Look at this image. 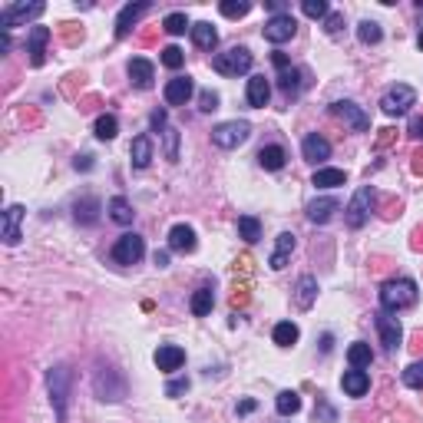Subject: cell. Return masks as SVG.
<instances>
[{
	"label": "cell",
	"mask_w": 423,
	"mask_h": 423,
	"mask_svg": "<svg viewBox=\"0 0 423 423\" xmlns=\"http://www.w3.org/2000/svg\"><path fill=\"white\" fill-rule=\"evenodd\" d=\"M70 387H73V370L66 367V364H53V367L46 370V391H50V403H53V413L60 423H66Z\"/></svg>",
	"instance_id": "1"
},
{
	"label": "cell",
	"mask_w": 423,
	"mask_h": 423,
	"mask_svg": "<svg viewBox=\"0 0 423 423\" xmlns=\"http://www.w3.org/2000/svg\"><path fill=\"white\" fill-rule=\"evenodd\" d=\"M417 298H420V291H417V282H410V278H397V282H387L380 288V304H384L387 315L403 311V308H413Z\"/></svg>",
	"instance_id": "2"
},
{
	"label": "cell",
	"mask_w": 423,
	"mask_h": 423,
	"mask_svg": "<svg viewBox=\"0 0 423 423\" xmlns=\"http://www.w3.org/2000/svg\"><path fill=\"white\" fill-rule=\"evenodd\" d=\"M93 387H96V397L99 400H109L116 403L126 397V377H122L116 367H96V377H93Z\"/></svg>",
	"instance_id": "3"
},
{
	"label": "cell",
	"mask_w": 423,
	"mask_h": 423,
	"mask_svg": "<svg viewBox=\"0 0 423 423\" xmlns=\"http://www.w3.org/2000/svg\"><path fill=\"white\" fill-rule=\"evenodd\" d=\"M212 70L222 76H239V73H248L251 70V53L248 46H232L225 53H215L212 56Z\"/></svg>",
	"instance_id": "4"
},
{
	"label": "cell",
	"mask_w": 423,
	"mask_h": 423,
	"mask_svg": "<svg viewBox=\"0 0 423 423\" xmlns=\"http://www.w3.org/2000/svg\"><path fill=\"white\" fill-rule=\"evenodd\" d=\"M248 136H251V122H245V120L222 122V126L212 130V142H215L218 149H239Z\"/></svg>",
	"instance_id": "5"
},
{
	"label": "cell",
	"mask_w": 423,
	"mask_h": 423,
	"mask_svg": "<svg viewBox=\"0 0 423 423\" xmlns=\"http://www.w3.org/2000/svg\"><path fill=\"white\" fill-rule=\"evenodd\" d=\"M417 103V89L407 87V83H397V87H391L387 93H384V99H380V109L387 113V116H403L407 109Z\"/></svg>",
	"instance_id": "6"
},
{
	"label": "cell",
	"mask_w": 423,
	"mask_h": 423,
	"mask_svg": "<svg viewBox=\"0 0 423 423\" xmlns=\"http://www.w3.org/2000/svg\"><path fill=\"white\" fill-rule=\"evenodd\" d=\"M370 208H374V189H370V185H364V189H358V192H354V198H351L348 202V208H344V212H348V225L351 228H364L367 225V218H370Z\"/></svg>",
	"instance_id": "7"
},
{
	"label": "cell",
	"mask_w": 423,
	"mask_h": 423,
	"mask_svg": "<svg viewBox=\"0 0 423 423\" xmlns=\"http://www.w3.org/2000/svg\"><path fill=\"white\" fill-rule=\"evenodd\" d=\"M40 13H44V4H7V7L0 11V27L7 33L27 20H37Z\"/></svg>",
	"instance_id": "8"
},
{
	"label": "cell",
	"mask_w": 423,
	"mask_h": 423,
	"mask_svg": "<svg viewBox=\"0 0 423 423\" xmlns=\"http://www.w3.org/2000/svg\"><path fill=\"white\" fill-rule=\"evenodd\" d=\"M294 33H298V20H294L291 13H274L272 20L265 23V40L268 44H288Z\"/></svg>",
	"instance_id": "9"
},
{
	"label": "cell",
	"mask_w": 423,
	"mask_h": 423,
	"mask_svg": "<svg viewBox=\"0 0 423 423\" xmlns=\"http://www.w3.org/2000/svg\"><path fill=\"white\" fill-rule=\"evenodd\" d=\"M146 255V241L139 239V235H122L116 245H113V261L116 265H136V261Z\"/></svg>",
	"instance_id": "10"
},
{
	"label": "cell",
	"mask_w": 423,
	"mask_h": 423,
	"mask_svg": "<svg viewBox=\"0 0 423 423\" xmlns=\"http://www.w3.org/2000/svg\"><path fill=\"white\" fill-rule=\"evenodd\" d=\"M374 324H377V334H380V341H384V348L393 354V351L400 348V341H403L400 321H397V317H391L387 311H380V315L374 317Z\"/></svg>",
	"instance_id": "11"
},
{
	"label": "cell",
	"mask_w": 423,
	"mask_h": 423,
	"mask_svg": "<svg viewBox=\"0 0 423 423\" xmlns=\"http://www.w3.org/2000/svg\"><path fill=\"white\" fill-rule=\"evenodd\" d=\"M334 116H341V120L348 122L351 130L354 132H367L370 130V120H367V113H364V109L358 106V103H351V99H337L334 106Z\"/></svg>",
	"instance_id": "12"
},
{
	"label": "cell",
	"mask_w": 423,
	"mask_h": 423,
	"mask_svg": "<svg viewBox=\"0 0 423 423\" xmlns=\"http://www.w3.org/2000/svg\"><path fill=\"white\" fill-rule=\"evenodd\" d=\"M23 215H27V208H23V206H7V208H4V225H0V235H4L7 245H17V241L23 239V235H20Z\"/></svg>",
	"instance_id": "13"
},
{
	"label": "cell",
	"mask_w": 423,
	"mask_h": 423,
	"mask_svg": "<svg viewBox=\"0 0 423 423\" xmlns=\"http://www.w3.org/2000/svg\"><path fill=\"white\" fill-rule=\"evenodd\" d=\"M301 152L308 163H324V159H331V142L324 139V136H317V132H311V136H304L301 142Z\"/></svg>",
	"instance_id": "14"
},
{
	"label": "cell",
	"mask_w": 423,
	"mask_h": 423,
	"mask_svg": "<svg viewBox=\"0 0 423 423\" xmlns=\"http://www.w3.org/2000/svg\"><path fill=\"white\" fill-rule=\"evenodd\" d=\"M53 33L50 27H30V37H27V53H30V63L33 66H44V50H46V40Z\"/></svg>",
	"instance_id": "15"
},
{
	"label": "cell",
	"mask_w": 423,
	"mask_h": 423,
	"mask_svg": "<svg viewBox=\"0 0 423 423\" xmlns=\"http://www.w3.org/2000/svg\"><path fill=\"white\" fill-rule=\"evenodd\" d=\"M192 80L189 76H175V80H169L165 83V103L169 106H185L189 103V96H192Z\"/></svg>",
	"instance_id": "16"
},
{
	"label": "cell",
	"mask_w": 423,
	"mask_h": 423,
	"mask_svg": "<svg viewBox=\"0 0 423 423\" xmlns=\"http://www.w3.org/2000/svg\"><path fill=\"white\" fill-rule=\"evenodd\" d=\"M142 13H149V4H126L120 11V17H116V37H130V30L136 27V20H139Z\"/></svg>",
	"instance_id": "17"
},
{
	"label": "cell",
	"mask_w": 423,
	"mask_h": 423,
	"mask_svg": "<svg viewBox=\"0 0 423 423\" xmlns=\"http://www.w3.org/2000/svg\"><path fill=\"white\" fill-rule=\"evenodd\" d=\"M130 80H132V87L149 89L152 80H156V66H152L146 56H132L130 60Z\"/></svg>",
	"instance_id": "18"
},
{
	"label": "cell",
	"mask_w": 423,
	"mask_h": 423,
	"mask_svg": "<svg viewBox=\"0 0 423 423\" xmlns=\"http://www.w3.org/2000/svg\"><path fill=\"white\" fill-rule=\"evenodd\" d=\"M185 364V351L175 348V344H163V348L156 351V367L163 370V374H172Z\"/></svg>",
	"instance_id": "19"
},
{
	"label": "cell",
	"mask_w": 423,
	"mask_h": 423,
	"mask_svg": "<svg viewBox=\"0 0 423 423\" xmlns=\"http://www.w3.org/2000/svg\"><path fill=\"white\" fill-rule=\"evenodd\" d=\"M169 248L179 251V255L196 251V228L192 225H172V232H169Z\"/></svg>",
	"instance_id": "20"
},
{
	"label": "cell",
	"mask_w": 423,
	"mask_h": 423,
	"mask_svg": "<svg viewBox=\"0 0 423 423\" xmlns=\"http://www.w3.org/2000/svg\"><path fill=\"white\" fill-rule=\"evenodd\" d=\"M341 387H344V393H348V397H364V393L370 391L367 370H358V367L344 370V377H341Z\"/></svg>",
	"instance_id": "21"
},
{
	"label": "cell",
	"mask_w": 423,
	"mask_h": 423,
	"mask_svg": "<svg viewBox=\"0 0 423 423\" xmlns=\"http://www.w3.org/2000/svg\"><path fill=\"white\" fill-rule=\"evenodd\" d=\"M268 99H272V83L265 80V73H255L248 80V106L265 109L268 106Z\"/></svg>",
	"instance_id": "22"
},
{
	"label": "cell",
	"mask_w": 423,
	"mask_h": 423,
	"mask_svg": "<svg viewBox=\"0 0 423 423\" xmlns=\"http://www.w3.org/2000/svg\"><path fill=\"white\" fill-rule=\"evenodd\" d=\"M130 159H132V169H146L152 163V139L149 136H136L130 146Z\"/></svg>",
	"instance_id": "23"
},
{
	"label": "cell",
	"mask_w": 423,
	"mask_h": 423,
	"mask_svg": "<svg viewBox=\"0 0 423 423\" xmlns=\"http://www.w3.org/2000/svg\"><path fill=\"white\" fill-rule=\"evenodd\" d=\"M337 208H341V202H337V198H315V202L308 206V218H311V222H317V225H324V222L334 215Z\"/></svg>",
	"instance_id": "24"
},
{
	"label": "cell",
	"mask_w": 423,
	"mask_h": 423,
	"mask_svg": "<svg viewBox=\"0 0 423 423\" xmlns=\"http://www.w3.org/2000/svg\"><path fill=\"white\" fill-rule=\"evenodd\" d=\"M192 40H196L198 50H215V44H218V30H215V27H212L208 20L192 23Z\"/></svg>",
	"instance_id": "25"
},
{
	"label": "cell",
	"mask_w": 423,
	"mask_h": 423,
	"mask_svg": "<svg viewBox=\"0 0 423 423\" xmlns=\"http://www.w3.org/2000/svg\"><path fill=\"white\" fill-rule=\"evenodd\" d=\"M294 245H298V241H294L291 232H282V235H278V248H274L272 261H268V265H272L274 272H282L284 265H288V255L294 251Z\"/></svg>",
	"instance_id": "26"
},
{
	"label": "cell",
	"mask_w": 423,
	"mask_h": 423,
	"mask_svg": "<svg viewBox=\"0 0 423 423\" xmlns=\"http://www.w3.org/2000/svg\"><path fill=\"white\" fill-rule=\"evenodd\" d=\"M284 159H288V156H284L282 146H265V149L258 152V165L261 169H268V172H278V169L284 165Z\"/></svg>",
	"instance_id": "27"
},
{
	"label": "cell",
	"mask_w": 423,
	"mask_h": 423,
	"mask_svg": "<svg viewBox=\"0 0 423 423\" xmlns=\"http://www.w3.org/2000/svg\"><path fill=\"white\" fill-rule=\"evenodd\" d=\"M315 298H317V282L311 278V274H304L301 282H298V294H294V301H298L301 311H308V308L315 304Z\"/></svg>",
	"instance_id": "28"
},
{
	"label": "cell",
	"mask_w": 423,
	"mask_h": 423,
	"mask_svg": "<svg viewBox=\"0 0 423 423\" xmlns=\"http://www.w3.org/2000/svg\"><path fill=\"white\" fill-rule=\"evenodd\" d=\"M348 364L351 367H358V370L370 367V364H374V351H370V344H364V341L351 344L348 348Z\"/></svg>",
	"instance_id": "29"
},
{
	"label": "cell",
	"mask_w": 423,
	"mask_h": 423,
	"mask_svg": "<svg viewBox=\"0 0 423 423\" xmlns=\"http://www.w3.org/2000/svg\"><path fill=\"white\" fill-rule=\"evenodd\" d=\"M109 218L113 222H120V225H132V218H136V212H132V206L126 202L122 196H116V198H109Z\"/></svg>",
	"instance_id": "30"
},
{
	"label": "cell",
	"mask_w": 423,
	"mask_h": 423,
	"mask_svg": "<svg viewBox=\"0 0 423 423\" xmlns=\"http://www.w3.org/2000/svg\"><path fill=\"white\" fill-rule=\"evenodd\" d=\"M212 304H215V294H212V288H198L196 294H192V301H189V308H192V315L196 317H206L208 311H212Z\"/></svg>",
	"instance_id": "31"
},
{
	"label": "cell",
	"mask_w": 423,
	"mask_h": 423,
	"mask_svg": "<svg viewBox=\"0 0 423 423\" xmlns=\"http://www.w3.org/2000/svg\"><path fill=\"white\" fill-rule=\"evenodd\" d=\"M344 169H317L315 172V185L317 189H337V185H344Z\"/></svg>",
	"instance_id": "32"
},
{
	"label": "cell",
	"mask_w": 423,
	"mask_h": 423,
	"mask_svg": "<svg viewBox=\"0 0 423 423\" xmlns=\"http://www.w3.org/2000/svg\"><path fill=\"white\" fill-rule=\"evenodd\" d=\"M76 222H83V225H93L99 218V202L96 198H83V202H76Z\"/></svg>",
	"instance_id": "33"
},
{
	"label": "cell",
	"mask_w": 423,
	"mask_h": 423,
	"mask_svg": "<svg viewBox=\"0 0 423 423\" xmlns=\"http://www.w3.org/2000/svg\"><path fill=\"white\" fill-rule=\"evenodd\" d=\"M239 235L248 241V245H255V241L261 239V222L255 215H241L239 218Z\"/></svg>",
	"instance_id": "34"
},
{
	"label": "cell",
	"mask_w": 423,
	"mask_h": 423,
	"mask_svg": "<svg viewBox=\"0 0 423 423\" xmlns=\"http://www.w3.org/2000/svg\"><path fill=\"white\" fill-rule=\"evenodd\" d=\"M116 132H120V122H116L113 113H106V116H99L96 120V139L109 142V139H116Z\"/></svg>",
	"instance_id": "35"
},
{
	"label": "cell",
	"mask_w": 423,
	"mask_h": 423,
	"mask_svg": "<svg viewBox=\"0 0 423 423\" xmlns=\"http://www.w3.org/2000/svg\"><path fill=\"white\" fill-rule=\"evenodd\" d=\"M274 407H278V413H282V417H291V413L301 410V397H298L294 391H282V393H278V403H274Z\"/></svg>",
	"instance_id": "36"
},
{
	"label": "cell",
	"mask_w": 423,
	"mask_h": 423,
	"mask_svg": "<svg viewBox=\"0 0 423 423\" xmlns=\"http://www.w3.org/2000/svg\"><path fill=\"white\" fill-rule=\"evenodd\" d=\"M294 341H298V324L282 321V324L274 327V344H278V348H291Z\"/></svg>",
	"instance_id": "37"
},
{
	"label": "cell",
	"mask_w": 423,
	"mask_h": 423,
	"mask_svg": "<svg viewBox=\"0 0 423 423\" xmlns=\"http://www.w3.org/2000/svg\"><path fill=\"white\" fill-rule=\"evenodd\" d=\"M163 30L172 33V37H179V33L192 30V23H189V17H185V13H169V17L163 20Z\"/></svg>",
	"instance_id": "38"
},
{
	"label": "cell",
	"mask_w": 423,
	"mask_h": 423,
	"mask_svg": "<svg viewBox=\"0 0 423 423\" xmlns=\"http://www.w3.org/2000/svg\"><path fill=\"white\" fill-rule=\"evenodd\" d=\"M358 37H360V44H380L384 30H380V23H374V20H360Z\"/></svg>",
	"instance_id": "39"
},
{
	"label": "cell",
	"mask_w": 423,
	"mask_h": 423,
	"mask_svg": "<svg viewBox=\"0 0 423 423\" xmlns=\"http://www.w3.org/2000/svg\"><path fill=\"white\" fill-rule=\"evenodd\" d=\"M163 136H165V159H169V163H179V130H175V126H165Z\"/></svg>",
	"instance_id": "40"
},
{
	"label": "cell",
	"mask_w": 423,
	"mask_h": 423,
	"mask_svg": "<svg viewBox=\"0 0 423 423\" xmlns=\"http://www.w3.org/2000/svg\"><path fill=\"white\" fill-rule=\"evenodd\" d=\"M403 384L413 387V391H423V360H417V364H410L403 370Z\"/></svg>",
	"instance_id": "41"
},
{
	"label": "cell",
	"mask_w": 423,
	"mask_h": 423,
	"mask_svg": "<svg viewBox=\"0 0 423 423\" xmlns=\"http://www.w3.org/2000/svg\"><path fill=\"white\" fill-rule=\"evenodd\" d=\"M298 70H294V66H284L282 70V76H278V83H282V89L284 93H288V96H291V93H298Z\"/></svg>",
	"instance_id": "42"
},
{
	"label": "cell",
	"mask_w": 423,
	"mask_h": 423,
	"mask_svg": "<svg viewBox=\"0 0 423 423\" xmlns=\"http://www.w3.org/2000/svg\"><path fill=\"white\" fill-rule=\"evenodd\" d=\"M301 11H304V17H311V20H321V17H327V4H324V0H304Z\"/></svg>",
	"instance_id": "43"
},
{
	"label": "cell",
	"mask_w": 423,
	"mask_h": 423,
	"mask_svg": "<svg viewBox=\"0 0 423 423\" xmlns=\"http://www.w3.org/2000/svg\"><path fill=\"white\" fill-rule=\"evenodd\" d=\"M163 63L169 66V70H179V66L185 63V53L179 50V46H165V50H163Z\"/></svg>",
	"instance_id": "44"
},
{
	"label": "cell",
	"mask_w": 423,
	"mask_h": 423,
	"mask_svg": "<svg viewBox=\"0 0 423 423\" xmlns=\"http://www.w3.org/2000/svg\"><path fill=\"white\" fill-rule=\"evenodd\" d=\"M218 11L225 13V17H245V13L251 11V4H239V0H225Z\"/></svg>",
	"instance_id": "45"
},
{
	"label": "cell",
	"mask_w": 423,
	"mask_h": 423,
	"mask_svg": "<svg viewBox=\"0 0 423 423\" xmlns=\"http://www.w3.org/2000/svg\"><path fill=\"white\" fill-rule=\"evenodd\" d=\"M341 27H344V17L341 13H327V20H324V30L334 37V33H341Z\"/></svg>",
	"instance_id": "46"
},
{
	"label": "cell",
	"mask_w": 423,
	"mask_h": 423,
	"mask_svg": "<svg viewBox=\"0 0 423 423\" xmlns=\"http://www.w3.org/2000/svg\"><path fill=\"white\" fill-rule=\"evenodd\" d=\"M215 109H218V93L206 89V93H202V113H215Z\"/></svg>",
	"instance_id": "47"
},
{
	"label": "cell",
	"mask_w": 423,
	"mask_h": 423,
	"mask_svg": "<svg viewBox=\"0 0 423 423\" xmlns=\"http://www.w3.org/2000/svg\"><path fill=\"white\" fill-rule=\"evenodd\" d=\"M185 391H189V377H179V380H172V384L165 387L169 397H179V393H185Z\"/></svg>",
	"instance_id": "48"
},
{
	"label": "cell",
	"mask_w": 423,
	"mask_h": 423,
	"mask_svg": "<svg viewBox=\"0 0 423 423\" xmlns=\"http://www.w3.org/2000/svg\"><path fill=\"white\" fill-rule=\"evenodd\" d=\"M76 169H83V172H87V169H93V159H89V156H76Z\"/></svg>",
	"instance_id": "49"
},
{
	"label": "cell",
	"mask_w": 423,
	"mask_h": 423,
	"mask_svg": "<svg viewBox=\"0 0 423 423\" xmlns=\"http://www.w3.org/2000/svg\"><path fill=\"white\" fill-rule=\"evenodd\" d=\"M152 126H156V130H165V113H163V109H159V113H152Z\"/></svg>",
	"instance_id": "50"
},
{
	"label": "cell",
	"mask_w": 423,
	"mask_h": 423,
	"mask_svg": "<svg viewBox=\"0 0 423 423\" xmlns=\"http://www.w3.org/2000/svg\"><path fill=\"white\" fill-rule=\"evenodd\" d=\"M410 132H413V136H423V120H420V116L410 122Z\"/></svg>",
	"instance_id": "51"
},
{
	"label": "cell",
	"mask_w": 423,
	"mask_h": 423,
	"mask_svg": "<svg viewBox=\"0 0 423 423\" xmlns=\"http://www.w3.org/2000/svg\"><path fill=\"white\" fill-rule=\"evenodd\" d=\"M156 265H159V268H165V265H169V255H165V251H156Z\"/></svg>",
	"instance_id": "52"
},
{
	"label": "cell",
	"mask_w": 423,
	"mask_h": 423,
	"mask_svg": "<svg viewBox=\"0 0 423 423\" xmlns=\"http://www.w3.org/2000/svg\"><path fill=\"white\" fill-rule=\"evenodd\" d=\"M251 410H255V400H245V403L239 407V413H251Z\"/></svg>",
	"instance_id": "53"
},
{
	"label": "cell",
	"mask_w": 423,
	"mask_h": 423,
	"mask_svg": "<svg viewBox=\"0 0 423 423\" xmlns=\"http://www.w3.org/2000/svg\"><path fill=\"white\" fill-rule=\"evenodd\" d=\"M413 159H417V163H413V169H417V172H423V152H417Z\"/></svg>",
	"instance_id": "54"
},
{
	"label": "cell",
	"mask_w": 423,
	"mask_h": 423,
	"mask_svg": "<svg viewBox=\"0 0 423 423\" xmlns=\"http://www.w3.org/2000/svg\"><path fill=\"white\" fill-rule=\"evenodd\" d=\"M420 50H423V30H420Z\"/></svg>",
	"instance_id": "55"
}]
</instances>
